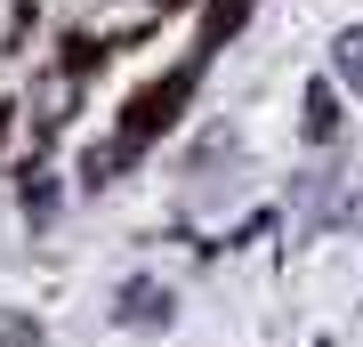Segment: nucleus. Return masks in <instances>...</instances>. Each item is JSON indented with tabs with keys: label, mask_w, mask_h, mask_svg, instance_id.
Wrapping results in <instances>:
<instances>
[{
	"label": "nucleus",
	"mask_w": 363,
	"mask_h": 347,
	"mask_svg": "<svg viewBox=\"0 0 363 347\" xmlns=\"http://www.w3.org/2000/svg\"><path fill=\"white\" fill-rule=\"evenodd\" d=\"M339 138V81H307V145Z\"/></svg>",
	"instance_id": "2"
},
{
	"label": "nucleus",
	"mask_w": 363,
	"mask_h": 347,
	"mask_svg": "<svg viewBox=\"0 0 363 347\" xmlns=\"http://www.w3.org/2000/svg\"><path fill=\"white\" fill-rule=\"evenodd\" d=\"M113 323H130V331H162V323H169V291L154 283V275L121 283V299H113Z\"/></svg>",
	"instance_id": "1"
},
{
	"label": "nucleus",
	"mask_w": 363,
	"mask_h": 347,
	"mask_svg": "<svg viewBox=\"0 0 363 347\" xmlns=\"http://www.w3.org/2000/svg\"><path fill=\"white\" fill-rule=\"evenodd\" d=\"M331 81L347 97H363V25H347V33L331 40Z\"/></svg>",
	"instance_id": "3"
},
{
	"label": "nucleus",
	"mask_w": 363,
	"mask_h": 347,
	"mask_svg": "<svg viewBox=\"0 0 363 347\" xmlns=\"http://www.w3.org/2000/svg\"><path fill=\"white\" fill-rule=\"evenodd\" d=\"M331 219H339V226H347V234H363V194H347V202H339V210H331Z\"/></svg>",
	"instance_id": "4"
}]
</instances>
